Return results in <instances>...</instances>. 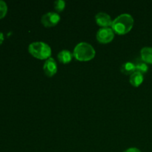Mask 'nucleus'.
Here are the masks:
<instances>
[{"label": "nucleus", "instance_id": "1", "mask_svg": "<svg viewBox=\"0 0 152 152\" xmlns=\"http://www.w3.org/2000/svg\"><path fill=\"white\" fill-rule=\"evenodd\" d=\"M134 25V19L130 14L123 13L113 20L111 28L114 33L119 35H124L132 29Z\"/></svg>", "mask_w": 152, "mask_h": 152}, {"label": "nucleus", "instance_id": "2", "mask_svg": "<svg viewBox=\"0 0 152 152\" xmlns=\"http://www.w3.org/2000/svg\"><path fill=\"white\" fill-rule=\"evenodd\" d=\"M96 51L91 45L85 42L78 43L74 48L73 55L80 62H87L94 58Z\"/></svg>", "mask_w": 152, "mask_h": 152}, {"label": "nucleus", "instance_id": "3", "mask_svg": "<svg viewBox=\"0 0 152 152\" xmlns=\"http://www.w3.org/2000/svg\"><path fill=\"white\" fill-rule=\"evenodd\" d=\"M29 53L39 59H48L51 55V48L50 46L43 42H32L28 46Z\"/></svg>", "mask_w": 152, "mask_h": 152}, {"label": "nucleus", "instance_id": "4", "mask_svg": "<svg viewBox=\"0 0 152 152\" xmlns=\"http://www.w3.org/2000/svg\"><path fill=\"white\" fill-rule=\"evenodd\" d=\"M114 38V32L111 28H102L96 33V39L102 44L111 42Z\"/></svg>", "mask_w": 152, "mask_h": 152}, {"label": "nucleus", "instance_id": "5", "mask_svg": "<svg viewBox=\"0 0 152 152\" xmlns=\"http://www.w3.org/2000/svg\"><path fill=\"white\" fill-rule=\"evenodd\" d=\"M60 21V16L55 12H48L43 15L41 18V22L45 27L56 26Z\"/></svg>", "mask_w": 152, "mask_h": 152}, {"label": "nucleus", "instance_id": "6", "mask_svg": "<svg viewBox=\"0 0 152 152\" xmlns=\"http://www.w3.org/2000/svg\"><path fill=\"white\" fill-rule=\"evenodd\" d=\"M43 71L47 77H51L54 76L57 72V65L53 58L50 57L46 59L43 66Z\"/></svg>", "mask_w": 152, "mask_h": 152}, {"label": "nucleus", "instance_id": "7", "mask_svg": "<svg viewBox=\"0 0 152 152\" xmlns=\"http://www.w3.org/2000/svg\"><path fill=\"white\" fill-rule=\"evenodd\" d=\"M95 20L96 24L102 28H109L112 25L113 21L108 13L104 12H99L95 16Z\"/></svg>", "mask_w": 152, "mask_h": 152}, {"label": "nucleus", "instance_id": "8", "mask_svg": "<svg viewBox=\"0 0 152 152\" xmlns=\"http://www.w3.org/2000/svg\"><path fill=\"white\" fill-rule=\"evenodd\" d=\"M74 56L73 53L68 50H62L58 53L57 58L59 62L62 64H68L71 62L72 58Z\"/></svg>", "mask_w": 152, "mask_h": 152}, {"label": "nucleus", "instance_id": "9", "mask_svg": "<svg viewBox=\"0 0 152 152\" xmlns=\"http://www.w3.org/2000/svg\"><path fill=\"white\" fill-rule=\"evenodd\" d=\"M143 80V74L138 72V71H135L131 75L129 82H130L131 85L133 86L134 87H139L142 83Z\"/></svg>", "mask_w": 152, "mask_h": 152}, {"label": "nucleus", "instance_id": "10", "mask_svg": "<svg viewBox=\"0 0 152 152\" xmlns=\"http://www.w3.org/2000/svg\"><path fill=\"white\" fill-rule=\"evenodd\" d=\"M141 59L145 63L152 64V48L144 47L140 50Z\"/></svg>", "mask_w": 152, "mask_h": 152}, {"label": "nucleus", "instance_id": "11", "mask_svg": "<svg viewBox=\"0 0 152 152\" xmlns=\"http://www.w3.org/2000/svg\"><path fill=\"white\" fill-rule=\"evenodd\" d=\"M136 71L135 64L132 62H126L121 66V72L126 75H132Z\"/></svg>", "mask_w": 152, "mask_h": 152}, {"label": "nucleus", "instance_id": "12", "mask_svg": "<svg viewBox=\"0 0 152 152\" xmlns=\"http://www.w3.org/2000/svg\"><path fill=\"white\" fill-rule=\"evenodd\" d=\"M135 66H136V71L141 73V74H144L148 71V67L147 65V64L145 62H144L142 60V62H138L135 64Z\"/></svg>", "mask_w": 152, "mask_h": 152}, {"label": "nucleus", "instance_id": "13", "mask_svg": "<svg viewBox=\"0 0 152 152\" xmlns=\"http://www.w3.org/2000/svg\"><path fill=\"white\" fill-rule=\"evenodd\" d=\"M65 7V1L63 0H57L54 2V9L56 12H62Z\"/></svg>", "mask_w": 152, "mask_h": 152}, {"label": "nucleus", "instance_id": "14", "mask_svg": "<svg viewBox=\"0 0 152 152\" xmlns=\"http://www.w3.org/2000/svg\"><path fill=\"white\" fill-rule=\"evenodd\" d=\"M7 12V4L4 1L0 0V19L4 18L5 16L6 13Z\"/></svg>", "mask_w": 152, "mask_h": 152}, {"label": "nucleus", "instance_id": "15", "mask_svg": "<svg viewBox=\"0 0 152 152\" xmlns=\"http://www.w3.org/2000/svg\"><path fill=\"white\" fill-rule=\"evenodd\" d=\"M124 152H141L140 150H139L137 148H129L126 149Z\"/></svg>", "mask_w": 152, "mask_h": 152}, {"label": "nucleus", "instance_id": "16", "mask_svg": "<svg viewBox=\"0 0 152 152\" xmlns=\"http://www.w3.org/2000/svg\"><path fill=\"white\" fill-rule=\"evenodd\" d=\"M3 41H4V35L2 33L0 32V45L3 42Z\"/></svg>", "mask_w": 152, "mask_h": 152}]
</instances>
